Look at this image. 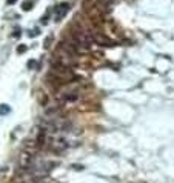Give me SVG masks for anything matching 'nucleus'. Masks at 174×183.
Returning a JSON list of instances; mask_svg holds the SVG:
<instances>
[{"instance_id": "obj_1", "label": "nucleus", "mask_w": 174, "mask_h": 183, "mask_svg": "<svg viewBox=\"0 0 174 183\" xmlns=\"http://www.w3.org/2000/svg\"><path fill=\"white\" fill-rule=\"evenodd\" d=\"M68 148V143L65 138H54L52 140V149L54 151H65Z\"/></svg>"}, {"instance_id": "obj_2", "label": "nucleus", "mask_w": 174, "mask_h": 183, "mask_svg": "<svg viewBox=\"0 0 174 183\" xmlns=\"http://www.w3.org/2000/svg\"><path fill=\"white\" fill-rule=\"evenodd\" d=\"M68 9H69L68 5H60V6H57V17H56V19H57V20H60V19H62V16L66 14V11H68Z\"/></svg>"}, {"instance_id": "obj_3", "label": "nucleus", "mask_w": 174, "mask_h": 183, "mask_svg": "<svg viewBox=\"0 0 174 183\" xmlns=\"http://www.w3.org/2000/svg\"><path fill=\"white\" fill-rule=\"evenodd\" d=\"M11 112V108L8 105H0V115H6Z\"/></svg>"}, {"instance_id": "obj_4", "label": "nucleus", "mask_w": 174, "mask_h": 183, "mask_svg": "<svg viewBox=\"0 0 174 183\" xmlns=\"http://www.w3.org/2000/svg\"><path fill=\"white\" fill-rule=\"evenodd\" d=\"M28 49V46L26 45H20L19 48H17V52H19V54H22V52H25Z\"/></svg>"}, {"instance_id": "obj_5", "label": "nucleus", "mask_w": 174, "mask_h": 183, "mask_svg": "<svg viewBox=\"0 0 174 183\" xmlns=\"http://www.w3.org/2000/svg\"><path fill=\"white\" fill-rule=\"evenodd\" d=\"M22 8H23V9H31V8H33V2H25Z\"/></svg>"}, {"instance_id": "obj_6", "label": "nucleus", "mask_w": 174, "mask_h": 183, "mask_svg": "<svg viewBox=\"0 0 174 183\" xmlns=\"http://www.w3.org/2000/svg\"><path fill=\"white\" fill-rule=\"evenodd\" d=\"M6 2H8V3L11 5V3H14V2H16V0H6Z\"/></svg>"}]
</instances>
